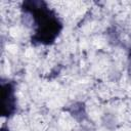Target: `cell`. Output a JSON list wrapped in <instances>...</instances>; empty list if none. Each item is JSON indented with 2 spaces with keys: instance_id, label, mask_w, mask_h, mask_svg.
<instances>
[{
  "instance_id": "3957f363",
  "label": "cell",
  "mask_w": 131,
  "mask_h": 131,
  "mask_svg": "<svg viewBox=\"0 0 131 131\" xmlns=\"http://www.w3.org/2000/svg\"><path fill=\"white\" fill-rule=\"evenodd\" d=\"M1 131H9V130H8L5 126H3V127H2V129H1Z\"/></svg>"
},
{
  "instance_id": "7a4b0ae2",
  "label": "cell",
  "mask_w": 131,
  "mask_h": 131,
  "mask_svg": "<svg viewBox=\"0 0 131 131\" xmlns=\"http://www.w3.org/2000/svg\"><path fill=\"white\" fill-rule=\"evenodd\" d=\"M14 84L12 82L1 83V114L3 117H10L16 111V98L14 94Z\"/></svg>"
},
{
  "instance_id": "6da1fadb",
  "label": "cell",
  "mask_w": 131,
  "mask_h": 131,
  "mask_svg": "<svg viewBox=\"0 0 131 131\" xmlns=\"http://www.w3.org/2000/svg\"><path fill=\"white\" fill-rule=\"evenodd\" d=\"M21 8L30 13L34 24L32 42L34 44H53L62 30V23L46 2L42 0H27L23 2Z\"/></svg>"
}]
</instances>
